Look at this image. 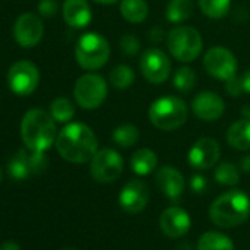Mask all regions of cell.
Listing matches in <instances>:
<instances>
[{
    "label": "cell",
    "mask_w": 250,
    "mask_h": 250,
    "mask_svg": "<svg viewBox=\"0 0 250 250\" xmlns=\"http://www.w3.org/2000/svg\"><path fill=\"white\" fill-rule=\"evenodd\" d=\"M56 150L68 162L85 164L97 153V137L88 125L71 122L61 130L56 137Z\"/></svg>",
    "instance_id": "obj_1"
},
{
    "label": "cell",
    "mask_w": 250,
    "mask_h": 250,
    "mask_svg": "<svg viewBox=\"0 0 250 250\" xmlns=\"http://www.w3.org/2000/svg\"><path fill=\"white\" fill-rule=\"evenodd\" d=\"M21 137L28 150L46 152L58 137L55 119L43 109L28 110L21 122Z\"/></svg>",
    "instance_id": "obj_2"
},
{
    "label": "cell",
    "mask_w": 250,
    "mask_h": 250,
    "mask_svg": "<svg viewBox=\"0 0 250 250\" xmlns=\"http://www.w3.org/2000/svg\"><path fill=\"white\" fill-rule=\"evenodd\" d=\"M250 215V200L240 190H229L221 194L209 209L212 222L222 228H232L243 224Z\"/></svg>",
    "instance_id": "obj_3"
},
{
    "label": "cell",
    "mask_w": 250,
    "mask_h": 250,
    "mask_svg": "<svg viewBox=\"0 0 250 250\" xmlns=\"http://www.w3.org/2000/svg\"><path fill=\"white\" fill-rule=\"evenodd\" d=\"M187 118V103L177 96L159 97L149 107V119L152 125L162 131H174L183 127Z\"/></svg>",
    "instance_id": "obj_4"
},
{
    "label": "cell",
    "mask_w": 250,
    "mask_h": 250,
    "mask_svg": "<svg viewBox=\"0 0 250 250\" xmlns=\"http://www.w3.org/2000/svg\"><path fill=\"white\" fill-rule=\"evenodd\" d=\"M167 47L174 59L187 63L199 58L203 49V40L196 28L181 25L167 34Z\"/></svg>",
    "instance_id": "obj_5"
},
{
    "label": "cell",
    "mask_w": 250,
    "mask_h": 250,
    "mask_svg": "<svg viewBox=\"0 0 250 250\" xmlns=\"http://www.w3.org/2000/svg\"><path fill=\"white\" fill-rule=\"evenodd\" d=\"M110 56L109 42L99 33H87L75 46V59L83 69L96 71L106 65Z\"/></svg>",
    "instance_id": "obj_6"
},
{
    "label": "cell",
    "mask_w": 250,
    "mask_h": 250,
    "mask_svg": "<svg viewBox=\"0 0 250 250\" xmlns=\"http://www.w3.org/2000/svg\"><path fill=\"white\" fill-rule=\"evenodd\" d=\"M107 96V84L99 74H84L74 87V97L80 107L93 110L97 109Z\"/></svg>",
    "instance_id": "obj_7"
},
{
    "label": "cell",
    "mask_w": 250,
    "mask_h": 250,
    "mask_svg": "<svg viewBox=\"0 0 250 250\" xmlns=\"http://www.w3.org/2000/svg\"><path fill=\"white\" fill-rule=\"evenodd\" d=\"M124 169L122 156L113 149H102L90 161V174L94 181L107 184L119 178Z\"/></svg>",
    "instance_id": "obj_8"
},
{
    "label": "cell",
    "mask_w": 250,
    "mask_h": 250,
    "mask_svg": "<svg viewBox=\"0 0 250 250\" xmlns=\"http://www.w3.org/2000/svg\"><path fill=\"white\" fill-rule=\"evenodd\" d=\"M206 72L221 81H227L237 74V59L231 50L222 46L210 47L203 56Z\"/></svg>",
    "instance_id": "obj_9"
},
{
    "label": "cell",
    "mask_w": 250,
    "mask_h": 250,
    "mask_svg": "<svg viewBox=\"0 0 250 250\" xmlns=\"http://www.w3.org/2000/svg\"><path fill=\"white\" fill-rule=\"evenodd\" d=\"M171 59L168 55L156 47H149L142 53L140 71L150 84H162L171 74Z\"/></svg>",
    "instance_id": "obj_10"
},
{
    "label": "cell",
    "mask_w": 250,
    "mask_h": 250,
    "mask_svg": "<svg viewBox=\"0 0 250 250\" xmlns=\"http://www.w3.org/2000/svg\"><path fill=\"white\" fill-rule=\"evenodd\" d=\"M40 83V72L33 62L20 61L8 72L9 88L18 96H30Z\"/></svg>",
    "instance_id": "obj_11"
},
{
    "label": "cell",
    "mask_w": 250,
    "mask_h": 250,
    "mask_svg": "<svg viewBox=\"0 0 250 250\" xmlns=\"http://www.w3.org/2000/svg\"><path fill=\"white\" fill-rule=\"evenodd\" d=\"M150 191L145 181L131 180L125 184L119 193L118 202L127 213H139L149 203Z\"/></svg>",
    "instance_id": "obj_12"
},
{
    "label": "cell",
    "mask_w": 250,
    "mask_h": 250,
    "mask_svg": "<svg viewBox=\"0 0 250 250\" xmlns=\"http://www.w3.org/2000/svg\"><path fill=\"white\" fill-rule=\"evenodd\" d=\"M221 156V147L216 140L199 139L188 150V164L196 169H209L216 165Z\"/></svg>",
    "instance_id": "obj_13"
},
{
    "label": "cell",
    "mask_w": 250,
    "mask_h": 250,
    "mask_svg": "<svg viewBox=\"0 0 250 250\" xmlns=\"http://www.w3.org/2000/svg\"><path fill=\"white\" fill-rule=\"evenodd\" d=\"M44 27L42 20L34 14H24L21 15L14 27V36L20 46L22 47H33L40 43L43 39Z\"/></svg>",
    "instance_id": "obj_14"
},
{
    "label": "cell",
    "mask_w": 250,
    "mask_h": 250,
    "mask_svg": "<svg viewBox=\"0 0 250 250\" xmlns=\"http://www.w3.org/2000/svg\"><path fill=\"white\" fill-rule=\"evenodd\" d=\"M191 110L199 119L205 122L218 121L225 112V102L219 94L213 91H202L194 96L191 102Z\"/></svg>",
    "instance_id": "obj_15"
},
{
    "label": "cell",
    "mask_w": 250,
    "mask_h": 250,
    "mask_svg": "<svg viewBox=\"0 0 250 250\" xmlns=\"http://www.w3.org/2000/svg\"><path fill=\"white\" fill-rule=\"evenodd\" d=\"M190 227H191L190 215L178 206L168 208L161 215V229L164 231L165 235L171 238H178L186 235Z\"/></svg>",
    "instance_id": "obj_16"
},
{
    "label": "cell",
    "mask_w": 250,
    "mask_h": 250,
    "mask_svg": "<svg viewBox=\"0 0 250 250\" xmlns=\"http://www.w3.org/2000/svg\"><path fill=\"white\" fill-rule=\"evenodd\" d=\"M156 184L162 194H165L171 200H178L183 196L186 187L184 177L181 175V172L169 165L162 167L156 172Z\"/></svg>",
    "instance_id": "obj_17"
},
{
    "label": "cell",
    "mask_w": 250,
    "mask_h": 250,
    "mask_svg": "<svg viewBox=\"0 0 250 250\" xmlns=\"http://www.w3.org/2000/svg\"><path fill=\"white\" fill-rule=\"evenodd\" d=\"M62 14L71 28H85L91 22V8L87 0H65Z\"/></svg>",
    "instance_id": "obj_18"
},
{
    "label": "cell",
    "mask_w": 250,
    "mask_h": 250,
    "mask_svg": "<svg viewBox=\"0 0 250 250\" xmlns=\"http://www.w3.org/2000/svg\"><path fill=\"white\" fill-rule=\"evenodd\" d=\"M227 142L237 150H250V118L240 119L228 128Z\"/></svg>",
    "instance_id": "obj_19"
},
{
    "label": "cell",
    "mask_w": 250,
    "mask_h": 250,
    "mask_svg": "<svg viewBox=\"0 0 250 250\" xmlns=\"http://www.w3.org/2000/svg\"><path fill=\"white\" fill-rule=\"evenodd\" d=\"M158 165V156L152 149L143 147L133 153L130 159V167L137 175H149L155 171Z\"/></svg>",
    "instance_id": "obj_20"
},
{
    "label": "cell",
    "mask_w": 250,
    "mask_h": 250,
    "mask_svg": "<svg viewBox=\"0 0 250 250\" xmlns=\"http://www.w3.org/2000/svg\"><path fill=\"white\" fill-rule=\"evenodd\" d=\"M119 12L125 21L131 24H140L147 18L149 6L146 0H122L119 5Z\"/></svg>",
    "instance_id": "obj_21"
},
{
    "label": "cell",
    "mask_w": 250,
    "mask_h": 250,
    "mask_svg": "<svg viewBox=\"0 0 250 250\" xmlns=\"http://www.w3.org/2000/svg\"><path fill=\"white\" fill-rule=\"evenodd\" d=\"M193 0H171L165 9V17L171 24H181L193 15Z\"/></svg>",
    "instance_id": "obj_22"
},
{
    "label": "cell",
    "mask_w": 250,
    "mask_h": 250,
    "mask_svg": "<svg viewBox=\"0 0 250 250\" xmlns=\"http://www.w3.org/2000/svg\"><path fill=\"white\" fill-rule=\"evenodd\" d=\"M8 171H9L11 177L15 180H25L30 175H33L31 164H30V153L27 150L17 152L9 161Z\"/></svg>",
    "instance_id": "obj_23"
},
{
    "label": "cell",
    "mask_w": 250,
    "mask_h": 250,
    "mask_svg": "<svg viewBox=\"0 0 250 250\" xmlns=\"http://www.w3.org/2000/svg\"><path fill=\"white\" fill-rule=\"evenodd\" d=\"M197 250H234V244L227 235L208 231L199 238Z\"/></svg>",
    "instance_id": "obj_24"
},
{
    "label": "cell",
    "mask_w": 250,
    "mask_h": 250,
    "mask_svg": "<svg viewBox=\"0 0 250 250\" xmlns=\"http://www.w3.org/2000/svg\"><path fill=\"white\" fill-rule=\"evenodd\" d=\"M112 139L115 142V145H118L119 147H131L134 146L139 139H140V131L136 125L133 124H122L119 127H116L112 133Z\"/></svg>",
    "instance_id": "obj_25"
},
{
    "label": "cell",
    "mask_w": 250,
    "mask_h": 250,
    "mask_svg": "<svg viewBox=\"0 0 250 250\" xmlns=\"http://www.w3.org/2000/svg\"><path fill=\"white\" fill-rule=\"evenodd\" d=\"M134 80H136V74L133 68H130L128 65H118L109 74V83L116 90H125L131 87Z\"/></svg>",
    "instance_id": "obj_26"
},
{
    "label": "cell",
    "mask_w": 250,
    "mask_h": 250,
    "mask_svg": "<svg viewBox=\"0 0 250 250\" xmlns=\"http://www.w3.org/2000/svg\"><path fill=\"white\" fill-rule=\"evenodd\" d=\"M50 115L56 122H69L75 115V107L69 99L58 97L50 104Z\"/></svg>",
    "instance_id": "obj_27"
},
{
    "label": "cell",
    "mask_w": 250,
    "mask_h": 250,
    "mask_svg": "<svg viewBox=\"0 0 250 250\" xmlns=\"http://www.w3.org/2000/svg\"><path fill=\"white\" fill-rule=\"evenodd\" d=\"M202 12L210 20L224 18L231 6V0H197Z\"/></svg>",
    "instance_id": "obj_28"
},
{
    "label": "cell",
    "mask_w": 250,
    "mask_h": 250,
    "mask_svg": "<svg viewBox=\"0 0 250 250\" xmlns=\"http://www.w3.org/2000/svg\"><path fill=\"white\" fill-rule=\"evenodd\" d=\"M196 81H197L196 72L188 66H181L175 71L172 84L174 88L178 90L180 93H190L194 88Z\"/></svg>",
    "instance_id": "obj_29"
},
{
    "label": "cell",
    "mask_w": 250,
    "mask_h": 250,
    "mask_svg": "<svg viewBox=\"0 0 250 250\" xmlns=\"http://www.w3.org/2000/svg\"><path fill=\"white\" fill-rule=\"evenodd\" d=\"M215 180L222 186H235L240 180L238 169L231 162H222L215 169Z\"/></svg>",
    "instance_id": "obj_30"
},
{
    "label": "cell",
    "mask_w": 250,
    "mask_h": 250,
    "mask_svg": "<svg viewBox=\"0 0 250 250\" xmlns=\"http://www.w3.org/2000/svg\"><path fill=\"white\" fill-rule=\"evenodd\" d=\"M30 164H31V172L33 175L42 174L47 169L49 161L44 152H33L30 150Z\"/></svg>",
    "instance_id": "obj_31"
},
{
    "label": "cell",
    "mask_w": 250,
    "mask_h": 250,
    "mask_svg": "<svg viewBox=\"0 0 250 250\" xmlns=\"http://www.w3.org/2000/svg\"><path fill=\"white\" fill-rule=\"evenodd\" d=\"M119 46H121V50L128 56H134L140 52V42L133 34H125L119 40Z\"/></svg>",
    "instance_id": "obj_32"
},
{
    "label": "cell",
    "mask_w": 250,
    "mask_h": 250,
    "mask_svg": "<svg viewBox=\"0 0 250 250\" xmlns=\"http://www.w3.org/2000/svg\"><path fill=\"white\" fill-rule=\"evenodd\" d=\"M225 83H227V84H225V90H227V93H228L229 96L238 97V96L244 94V90H243V84H241V78H240V77L234 75L232 78L227 80Z\"/></svg>",
    "instance_id": "obj_33"
},
{
    "label": "cell",
    "mask_w": 250,
    "mask_h": 250,
    "mask_svg": "<svg viewBox=\"0 0 250 250\" xmlns=\"http://www.w3.org/2000/svg\"><path fill=\"white\" fill-rule=\"evenodd\" d=\"M58 12V2L56 0H42L39 3V14L46 18H52Z\"/></svg>",
    "instance_id": "obj_34"
},
{
    "label": "cell",
    "mask_w": 250,
    "mask_h": 250,
    "mask_svg": "<svg viewBox=\"0 0 250 250\" xmlns=\"http://www.w3.org/2000/svg\"><path fill=\"white\" fill-rule=\"evenodd\" d=\"M190 186H191V188H193L196 193H202V191L206 190L208 183H206V178H205L203 175H199V174H197V175H193V177H191Z\"/></svg>",
    "instance_id": "obj_35"
},
{
    "label": "cell",
    "mask_w": 250,
    "mask_h": 250,
    "mask_svg": "<svg viewBox=\"0 0 250 250\" xmlns=\"http://www.w3.org/2000/svg\"><path fill=\"white\" fill-rule=\"evenodd\" d=\"M240 78H241V84H243L244 94H250V69L246 71Z\"/></svg>",
    "instance_id": "obj_36"
},
{
    "label": "cell",
    "mask_w": 250,
    "mask_h": 250,
    "mask_svg": "<svg viewBox=\"0 0 250 250\" xmlns=\"http://www.w3.org/2000/svg\"><path fill=\"white\" fill-rule=\"evenodd\" d=\"M0 250H21V247L17 241L9 240V241H5L3 244H0Z\"/></svg>",
    "instance_id": "obj_37"
},
{
    "label": "cell",
    "mask_w": 250,
    "mask_h": 250,
    "mask_svg": "<svg viewBox=\"0 0 250 250\" xmlns=\"http://www.w3.org/2000/svg\"><path fill=\"white\" fill-rule=\"evenodd\" d=\"M164 37V31L159 30V28H155L150 31V40H155V42H161Z\"/></svg>",
    "instance_id": "obj_38"
},
{
    "label": "cell",
    "mask_w": 250,
    "mask_h": 250,
    "mask_svg": "<svg viewBox=\"0 0 250 250\" xmlns=\"http://www.w3.org/2000/svg\"><path fill=\"white\" fill-rule=\"evenodd\" d=\"M240 167H241L243 171L250 172V156H244V158L241 159V162H240Z\"/></svg>",
    "instance_id": "obj_39"
},
{
    "label": "cell",
    "mask_w": 250,
    "mask_h": 250,
    "mask_svg": "<svg viewBox=\"0 0 250 250\" xmlns=\"http://www.w3.org/2000/svg\"><path fill=\"white\" fill-rule=\"evenodd\" d=\"M93 2H96L99 5H113L118 2V0H93Z\"/></svg>",
    "instance_id": "obj_40"
},
{
    "label": "cell",
    "mask_w": 250,
    "mask_h": 250,
    "mask_svg": "<svg viewBox=\"0 0 250 250\" xmlns=\"http://www.w3.org/2000/svg\"><path fill=\"white\" fill-rule=\"evenodd\" d=\"M2 180H3V172H2V168H0V184H2Z\"/></svg>",
    "instance_id": "obj_41"
},
{
    "label": "cell",
    "mask_w": 250,
    "mask_h": 250,
    "mask_svg": "<svg viewBox=\"0 0 250 250\" xmlns=\"http://www.w3.org/2000/svg\"><path fill=\"white\" fill-rule=\"evenodd\" d=\"M63 250H75V249H63Z\"/></svg>",
    "instance_id": "obj_42"
}]
</instances>
